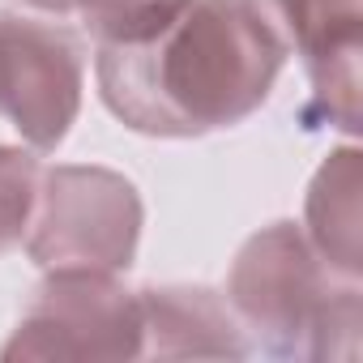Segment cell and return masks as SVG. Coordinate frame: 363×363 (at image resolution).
I'll use <instances>...</instances> for the list:
<instances>
[{
	"label": "cell",
	"mask_w": 363,
	"mask_h": 363,
	"mask_svg": "<svg viewBox=\"0 0 363 363\" xmlns=\"http://www.w3.org/2000/svg\"><path fill=\"white\" fill-rule=\"evenodd\" d=\"M86 65L65 26L0 13V116L35 154H52L82 111Z\"/></svg>",
	"instance_id": "cell-5"
},
{
	"label": "cell",
	"mask_w": 363,
	"mask_h": 363,
	"mask_svg": "<svg viewBox=\"0 0 363 363\" xmlns=\"http://www.w3.org/2000/svg\"><path fill=\"white\" fill-rule=\"evenodd\" d=\"M0 359H141V299L107 269H48Z\"/></svg>",
	"instance_id": "cell-4"
},
{
	"label": "cell",
	"mask_w": 363,
	"mask_h": 363,
	"mask_svg": "<svg viewBox=\"0 0 363 363\" xmlns=\"http://www.w3.org/2000/svg\"><path fill=\"white\" fill-rule=\"evenodd\" d=\"M145 206L128 175L111 167L60 162L39 175V201L26 252L39 269H107L133 265Z\"/></svg>",
	"instance_id": "cell-3"
},
{
	"label": "cell",
	"mask_w": 363,
	"mask_h": 363,
	"mask_svg": "<svg viewBox=\"0 0 363 363\" xmlns=\"http://www.w3.org/2000/svg\"><path fill=\"white\" fill-rule=\"evenodd\" d=\"M39 158L35 150L0 145V252L26 240L39 201Z\"/></svg>",
	"instance_id": "cell-9"
},
{
	"label": "cell",
	"mask_w": 363,
	"mask_h": 363,
	"mask_svg": "<svg viewBox=\"0 0 363 363\" xmlns=\"http://www.w3.org/2000/svg\"><path fill=\"white\" fill-rule=\"evenodd\" d=\"M158 5H171V0H86L77 18L90 26V35H99V30L120 26V22H128L145 9H158Z\"/></svg>",
	"instance_id": "cell-10"
},
{
	"label": "cell",
	"mask_w": 363,
	"mask_h": 363,
	"mask_svg": "<svg viewBox=\"0 0 363 363\" xmlns=\"http://www.w3.org/2000/svg\"><path fill=\"white\" fill-rule=\"evenodd\" d=\"M141 299V354L150 359H248L231 303L210 286H145Z\"/></svg>",
	"instance_id": "cell-7"
},
{
	"label": "cell",
	"mask_w": 363,
	"mask_h": 363,
	"mask_svg": "<svg viewBox=\"0 0 363 363\" xmlns=\"http://www.w3.org/2000/svg\"><path fill=\"white\" fill-rule=\"evenodd\" d=\"M286 48L303 56L312 111L342 133H359L363 0H261Z\"/></svg>",
	"instance_id": "cell-6"
},
{
	"label": "cell",
	"mask_w": 363,
	"mask_h": 363,
	"mask_svg": "<svg viewBox=\"0 0 363 363\" xmlns=\"http://www.w3.org/2000/svg\"><path fill=\"white\" fill-rule=\"evenodd\" d=\"M286 52L261 0H171L94 35V77L133 133L206 137L261 111Z\"/></svg>",
	"instance_id": "cell-1"
},
{
	"label": "cell",
	"mask_w": 363,
	"mask_h": 363,
	"mask_svg": "<svg viewBox=\"0 0 363 363\" xmlns=\"http://www.w3.org/2000/svg\"><path fill=\"white\" fill-rule=\"evenodd\" d=\"M227 303L252 350L278 359H359V282L337 278L295 223L244 240L227 274Z\"/></svg>",
	"instance_id": "cell-2"
},
{
	"label": "cell",
	"mask_w": 363,
	"mask_h": 363,
	"mask_svg": "<svg viewBox=\"0 0 363 363\" xmlns=\"http://www.w3.org/2000/svg\"><path fill=\"white\" fill-rule=\"evenodd\" d=\"M18 5L39 9V13H52V18H73V13H82L86 0H18Z\"/></svg>",
	"instance_id": "cell-11"
},
{
	"label": "cell",
	"mask_w": 363,
	"mask_h": 363,
	"mask_svg": "<svg viewBox=\"0 0 363 363\" xmlns=\"http://www.w3.org/2000/svg\"><path fill=\"white\" fill-rule=\"evenodd\" d=\"M359 193H363V162L354 145L333 150L308 184V206H303V235L316 248V257L337 274L359 282L363 274V214H359Z\"/></svg>",
	"instance_id": "cell-8"
}]
</instances>
